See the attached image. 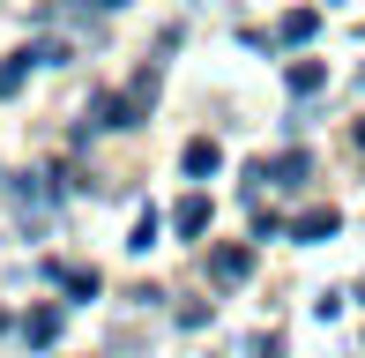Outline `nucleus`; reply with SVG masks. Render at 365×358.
<instances>
[{
    "instance_id": "8",
    "label": "nucleus",
    "mask_w": 365,
    "mask_h": 358,
    "mask_svg": "<svg viewBox=\"0 0 365 358\" xmlns=\"http://www.w3.org/2000/svg\"><path fill=\"white\" fill-rule=\"evenodd\" d=\"M23 336H30V344H38V351H45V344H53V336H60V314H53V306H45V314H30V321H23Z\"/></svg>"
},
{
    "instance_id": "10",
    "label": "nucleus",
    "mask_w": 365,
    "mask_h": 358,
    "mask_svg": "<svg viewBox=\"0 0 365 358\" xmlns=\"http://www.w3.org/2000/svg\"><path fill=\"white\" fill-rule=\"evenodd\" d=\"M313 30H321V15H284V38H291V45H306Z\"/></svg>"
},
{
    "instance_id": "5",
    "label": "nucleus",
    "mask_w": 365,
    "mask_h": 358,
    "mask_svg": "<svg viewBox=\"0 0 365 358\" xmlns=\"http://www.w3.org/2000/svg\"><path fill=\"white\" fill-rule=\"evenodd\" d=\"M45 276H53V284H68L75 299H97V269H60V262H45Z\"/></svg>"
},
{
    "instance_id": "14",
    "label": "nucleus",
    "mask_w": 365,
    "mask_h": 358,
    "mask_svg": "<svg viewBox=\"0 0 365 358\" xmlns=\"http://www.w3.org/2000/svg\"><path fill=\"white\" fill-rule=\"evenodd\" d=\"M358 299H365V284H358Z\"/></svg>"
},
{
    "instance_id": "11",
    "label": "nucleus",
    "mask_w": 365,
    "mask_h": 358,
    "mask_svg": "<svg viewBox=\"0 0 365 358\" xmlns=\"http://www.w3.org/2000/svg\"><path fill=\"white\" fill-rule=\"evenodd\" d=\"M313 90H321V68H313V60H306V68H291V97H313Z\"/></svg>"
},
{
    "instance_id": "12",
    "label": "nucleus",
    "mask_w": 365,
    "mask_h": 358,
    "mask_svg": "<svg viewBox=\"0 0 365 358\" xmlns=\"http://www.w3.org/2000/svg\"><path fill=\"white\" fill-rule=\"evenodd\" d=\"M90 8H127V0H90Z\"/></svg>"
},
{
    "instance_id": "1",
    "label": "nucleus",
    "mask_w": 365,
    "mask_h": 358,
    "mask_svg": "<svg viewBox=\"0 0 365 358\" xmlns=\"http://www.w3.org/2000/svg\"><path fill=\"white\" fill-rule=\"evenodd\" d=\"M157 90H164V60H142L135 83H127L120 97H105V105H97V112H105V127H142L149 112H157Z\"/></svg>"
},
{
    "instance_id": "4",
    "label": "nucleus",
    "mask_w": 365,
    "mask_h": 358,
    "mask_svg": "<svg viewBox=\"0 0 365 358\" xmlns=\"http://www.w3.org/2000/svg\"><path fill=\"white\" fill-rule=\"evenodd\" d=\"M306 172H313V157H306V150H291V157H276V165L261 172V179H269V187H298Z\"/></svg>"
},
{
    "instance_id": "9",
    "label": "nucleus",
    "mask_w": 365,
    "mask_h": 358,
    "mask_svg": "<svg viewBox=\"0 0 365 358\" xmlns=\"http://www.w3.org/2000/svg\"><path fill=\"white\" fill-rule=\"evenodd\" d=\"M149 247H157V217L142 209V217H135V239H127V254H149Z\"/></svg>"
},
{
    "instance_id": "6",
    "label": "nucleus",
    "mask_w": 365,
    "mask_h": 358,
    "mask_svg": "<svg viewBox=\"0 0 365 358\" xmlns=\"http://www.w3.org/2000/svg\"><path fill=\"white\" fill-rule=\"evenodd\" d=\"M328 232H336V209H306V217L291 224V239H306V247H313V239H328Z\"/></svg>"
},
{
    "instance_id": "13",
    "label": "nucleus",
    "mask_w": 365,
    "mask_h": 358,
    "mask_svg": "<svg viewBox=\"0 0 365 358\" xmlns=\"http://www.w3.org/2000/svg\"><path fill=\"white\" fill-rule=\"evenodd\" d=\"M351 142H358V150H365V127H351Z\"/></svg>"
},
{
    "instance_id": "7",
    "label": "nucleus",
    "mask_w": 365,
    "mask_h": 358,
    "mask_svg": "<svg viewBox=\"0 0 365 358\" xmlns=\"http://www.w3.org/2000/svg\"><path fill=\"white\" fill-rule=\"evenodd\" d=\"M179 165H187V179H209L224 157H217V142H187V157H179Z\"/></svg>"
},
{
    "instance_id": "3",
    "label": "nucleus",
    "mask_w": 365,
    "mask_h": 358,
    "mask_svg": "<svg viewBox=\"0 0 365 358\" xmlns=\"http://www.w3.org/2000/svg\"><path fill=\"white\" fill-rule=\"evenodd\" d=\"M172 232H179V239H202V232H209V202H202V194H187V202L172 209Z\"/></svg>"
},
{
    "instance_id": "2",
    "label": "nucleus",
    "mask_w": 365,
    "mask_h": 358,
    "mask_svg": "<svg viewBox=\"0 0 365 358\" xmlns=\"http://www.w3.org/2000/svg\"><path fill=\"white\" fill-rule=\"evenodd\" d=\"M209 276H217V284H246V276H254V254L246 247H217L209 254Z\"/></svg>"
}]
</instances>
